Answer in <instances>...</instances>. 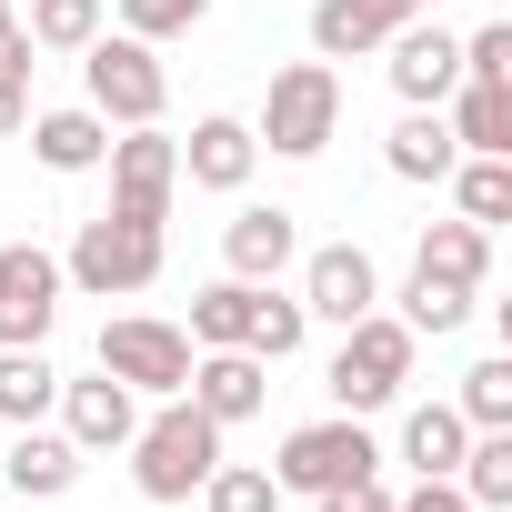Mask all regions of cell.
<instances>
[{
	"label": "cell",
	"instance_id": "1",
	"mask_svg": "<svg viewBox=\"0 0 512 512\" xmlns=\"http://www.w3.org/2000/svg\"><path fill=\"white\" fill-rule=\"evenodd\" d=\"M412 362H422V332L402 312H362V322H342V352H332L322 392H332V412H392Z\"/></svg>",
	"mask_w": 512,
	"mask_h": 512
},
{
	"label": "cell",
	"instance_id": "2",
	"mask_svg": "<svg viewBox=\"0 0 512 512\" xmlns=\"http://www.w3.org/2000/svg\"><path fill=\"white\" fill-rule=\"evenodd\" d=\"M121 452H131L141 502H191V492L211 482V462H221V422H211L201 402H181V392H171V402H161V412H151Z\"/></svg>",
	"mask_w": 512,
	"mask_h": 512
},
{
	"label": "cell",
	"instance_id": "3",
	"mask_svg": "<svg viewBox=\"0 0 512 512\" xmlns=\"http://www.w3.org/2000/svg\"><path fill=\"white\" fill-rule=\"evenodd\" d=\"M251 141L282 151V161H322V151L342 141V81H332V61H282L272 91H262Z\"/></svg>",
	"mask_w": 512,
	"mask_h": 512
},
{
	"label": "cell",
	"instance_id": "4",
	"mask_svg": "<svg viewBox=\"0 0 512 512\" xmlns=\"http://www.w3.org/2000/svg\"><path fill=\"white\" fill-rule=\"evenodd\" d=\"M81 101L111 121V131H141L171 111V71H161V41H131V31H101L81 51Z\"/></svg>",
	"mask_w": 512,
	"mask_h": 512
},
{
	"label": "cell",
	"instance_id": "5",
	"mask_svg": "<svg viewBox=\"0 0 512 512\" xmlns=\"http://www.w3.org/2000/svg\"><path fill=\"white\" fill-rule=\"evenodd\" d=\"M61 282H81L91 302H131V292H151V282H161V231H151V221H121V211L81 221L71 251H61Z\"/></svg>",
	"mask_w": 512,
	"mask_h": 512
},
{
	"label": "cell",
	"instance_id": "6",
	"mask_svg": "<svg viewBox=\"0 0 512 512\" xmlns=\"http://www.w3.org/2000/svg\"><path fill=\"white\" fill-rule=\"evenodd\" d=\"M272 482L282 492H352V482H382V442L362 432V412H332V422H302L292 442H282V462H272Z\"/></svg>",
	"mask_w": 512,
	"mask_h": 512
},
{
	"label": "cell",
	"instance_id": "7",
	"mask_svg": "<svg viewBox=\"0 0 512 512\" xmlns=\"http://www.w3.org/2000/svg\"><path fill=\"white\" fill-rule=\"evenodd\" d=\"M101 372L131 382V392H151V402H171L191 382V332L151 322V312H121V322H101Z\"/></svg>",
	"mask_w": 512,
	"mask_h": 512
},
{
	"label": "cell",
	"instance_id": "8",
	"mask_svg": "<svg viewBox=\"0 0 512 512\" xmlns=\"http://www.w3.org/2000/svg\"><path fill=\"white\" fill-rule=\"evenodd\" d=\"M61 251H41V241H0V352H31V342H51V322H61Z\"/></svg>",
	"mask_w": 512,
	"mask_h": 512
},
{
	"label": "cell",
	"instance_id": "9",
	"mask_svg": "<svg viewBox=\"0 0 512 512\" xmlns=\"http://www.w3.org/2000/svg\"><path fill=\"white\" fill-rule=\"evenodd\" d=\"M101 161H111V211L161 231V221H171V191H181V141H161V121H141V131H121Z\"/></svg>",
	"mask_w": 512,
	"mask_h": 512
},
{
	"label": "cell",
	"instance_id": "10",
	"mask_svg": "<svg viewBox=\"0 0 512 512\" xmlns=\"http://www.w3.org/2000/svg\"><path fill=\"white\" fill-rule=\"evenodd\" d=\"M292 272H302V312L332 322V332L362 322V312H382V262H372L362 241H322V251H302Z\"/></svg>",
	"mask_w": 512,
	"mask_h": 512
},
{
	"label": "cell",
	"instance_id": "11",
	"mask_svg": "<svg viewBox=\"0 0 512 512\" xmlns=\"http://www.w3.org/2000/svg\"><path fill=\"white\" fill-rule=\"evenodd\" d=\"M382 51H392L382 71H392V91H402L412 111H442V101L462 91V41H452V31H442L432 11H412V21H402V31L382 41Z\"/></svg>",
	"mask_w": 512,
	"mask_h": 512
},
{
	"label": "cell",
	"instance_id": "12",
	"mask_svg": "<svg viewBox=\"0 0 512 512\" xmlns=\"http://www.w3.org/2000/svg\"><path fill=\"white\" fill-rule=\"evenodd\" d=\"M221 262H231V282H282V272L302 262V221H292L282 201L231 211V221H221Z\"/></svg>",
	"mask_w": 512,
	"mask_h": 512
},
{
	"label": "cell",
	"instance_id": "13",
	"mask_svg": "<svg viewBox=\"0 0 512 512\" xmlns=\"http://www.w3.org/2000/svg\"><path fill=\"white\" fill-rule=\"evenodd\" d=\"M181 402H201V412L231 432V422H251V412L272 402V362H262V352H191Z\"/></svg>",
	"mask_w": 512,
	"mask_h": 512
},
{
	"label": "cell",
	"instance_id": "14",
	"mask_svg": "<svg viewBox=\"0 0 512 512\" xmlns=\"http://www.w3.org/2000/svg\"><path fill=\"white\" fill-rule=\"evenodd\" d=\"M81 462H91V452H81L71 432H51V422H21L11 442H0V482H11L21 502H61V492L81 482Z\"/></svg>",
	"mask_w": 512,
	"mask_h": 512
},
{
	"label": "cell",
	"instance_id": "15",
	"mask_svg": "<svg viewBox=\"0 0 512 512\" xmlns=\"http://www.w3.org/2000/svg\"><path fill=\"white\" fill-rule=\"evenodd\" d=\"M251 171H262V141H251V121H241V111H201L191 141H181V181H191V191H241Z\"/></svg>",
	"mask_w": 512,
	"mask_h": 512
},
{
	"label": "cell",
	"instance_id": "16",
	"mask_svg": "<svg viewBox=\"0 0 512 512\" xmlns=\"http://www.w3.org/2000/svg\"><path fill=\"white\" fill-rule=\"evenodd\" d=\"M61 432L81 442V452H121L131 432H141V392L131 382H111V372H91V382H61Z\"/></svg>",
	"mask_w": 512,
	"mask_h": 512
},
{
	"label": "cell",
	"instance_id": "17",
	"mask_svg": "<svg viewBox=\"0 0 512 512\" xmlns=\"http://www.w3.org/2000/svg\"><path fill=\"white\" fill-rule=\"evenodd\" d=\"M21 141H31V161H41V171L81 181V171H101V151H111V121H101L91 101H71V111H31V121H21Z\"/></svg>",
	"mask_w": 512,
	"mask_h": 512
},
{
	"label": "cell",
	"instance_id": "18",
	"mask_svg": "<svg viewBox=\"0 0 512 512\" xmlns=\"http://www.w3.org/2000/svg\"><path fill=\"white\" fill-rule=\"evenodd\" d=\"M412 21V0H312V61H362Z\"/></svg>",
	"mask_w": 512,
	"mask_h": 512
},
{
	"label": "cell",
	"instance_id": "19",
	"mask_svg": "<svg viewBox=\"0 0 512 512\" xmlns=\"http://www.w3.org/2000/svg\"><path fill=\"white\" fill-rule=\"evenodd\" d=\"M412 272H432V282H462V292H482V272H492V231L482 221H422V241H412Z\"/></svg>",
	"mask_w": 512,
	"mask_h": 512
},
{
	"label": "cell",
	"instance_id": "20",
	"mask_svg": "<svg viewBox=\"0 0 512 512\" xmlns=\"http://www.w3.org/2000/svg\"><path fill=\"white\" fill-rule=\"evenodd\" d=\"M382 161H392V181H452V161H462V141H452V121L442 111H402V131L382 141Z\"/></svg>",
	"mask_w": 512,
	"mask_h": 512
},
{
	"label": "cell",
	"instance_id": "21",
	"mask_svg": "<svg viewBox=\"0 0 512 512\" xmlns=\"http://www.w3.org/2000/svg\"><path fill=\"white\" fill-rule=\"evenodd\" d=\"M251 302H262V282H201L191 292V352H241L251 342Z\"/></svg>",
	"mask_w": 512,
	"mask_h": 512
},
{
	"label": "cell",
	"instance_id": "22",
	"mask_svg": "<svg viewBox=\"0 0 512 512\" xmlns=\"http://www.w3.org/2000/svg\"><path fill=\"white\" fill-rule=\"evenodd\" d=\"M442 121H452L462 151H502V161H512V81H462V91L442 101Z\"/></svg>",
	"mask_w": 512,
	"mask_h": 512
},
{
	"label": "cell",
	"instance_id": "23",
	"mask_svg": "<svg viewBox=\"0 0 512 512\" xmlns=\"http://www.w3.org/2000/svg\"><path fill=\"white\" fill-rule=\"evenodd\" d=\"M462 442H472V422H462L452 402H412V412H402V462H412V482H442V472L462 462Z\"/></svg>",
	"mask_w": 512,
	"mask_h": 512
},
{
	"label": "cell",
	"instance_id": "24",
	"mask_svg": "<svg viewBox=\"0 0 512 512\" xmlns=\"http://www.w3.org/2000/svg\"><path fill=\"white\" fill-rule=\"evenodd\" d=\"M51 402H61V372H51V352L31 342V352H0V422H51Z\"/></svg>",
	"mask_w": 512,
	"mask_h": 512
},
{
	"label": "cell",
	"instance_id": "25",
	"mask_svg": "<svg viewBox=\"0 0 512 512\" xmlns=\"http://www.w3.org/2000/svg\"><path fill=\"white\" fill-rule=\"evenodd\" d=\"M452 211L482 221V231L512 221V161H502V151H462V161H452Z\"/></svg>",
	"mask_w": 512,
	"mask_h": 512
},
{
	"label": "cell",
	"instance_id": "26",
	"mask_svg": "<svg viewBox=\"0 0 512 512\" xmlns=\"http://www.w3.org/2000/svg\"><path fill=\"white\" fill-rule=\"evenodd\" d=\"M452 482H462L472 512H512V432H472L462 462H452Z\"/></svg>",
	"mask_w": 512,
	"mask_h": 512
},
{
	"label": "cell",
	"instance_id": "27",
	"mask_svg": "<svg viewBox=\"0 0 512 512\" xmlns=\"http://www.w3.org/2000/svg\"><path fill=\"white\" fill-rule=\"evenodd\" d=\"M21 31H31V51H61V61H81V51H91L111 21H101V0H31V21H21Z\"/></svg>",
	"mask_w": 512,
	"mask_h": 512
},
{
	"label": "cell",
	"instance_id": "28",
	"mask_svg": "<svg viewBox=\"0 0 512 512\" xmlns=\"http://www.w3.org/2000/svg\"><path fill=\"white\" fill-rule=\"evenodd\" d=\"M302 342H312V312H302V292L262 282V302H251V342H241V352H262V362H292Z\"/></svg>",
	"mask_w": 512,
	"mask_h": 512
},
{
	"label": "cell",
	"instance_id": "29",
	"mask_svg": "<svg viewBox=\"0 0 512 512\" xmlns=\"http://www.w3.org/2000/svg\"><path fill=\"white\" fill-rule=\"evenodd\" d=\"M382 302H402V322H412V332H432V342L472 322V292H462V282H432V272H412V282H402V292H382Z\"/></svg>",
	"mask_w": 512,
	"mask_h": 512
},
{
	"label": "cell",
	"instance_id": "30",
	"mask_svg": "<svg viewBox=\"0 0 512 512\" xmlns=\"http://www.w3.org/2000/svg\"><path fill=\"white\" fill-rule=\"evenodd\" d=\"M452 412H462L472 432H512V352L472 362V372H462V392H452Z\"/></svg>",
	"mask_w": 512,
	"mask_h": 512
},
{
	"label": "cell",
	"instance_id": "31",
	"mask_svg": "<svg viewBox=\"0 0 512 512\" xmlns=\"http://www.w3.org/2000/svg\"><path fill=\"white\" fill-rule=\"evenodd\" d=\"M201 512H282V482H272V462H211V482H201Z\"/></svg>",
	"mask_w": 512,
	"mask_h": 512
},
{
	"label": "cell",
	"instance_id": "32",
	"mask_svg": "<svg viewBox=\"0 0 512 512\" xmlns=\"http://www.w3.org/2000/svg\"><path fill=\"white\" fill-rule=\"evenodd\" d=\"M201 21H211V0H121V31L131 41H181Z\"/></svg>",
	"mask_w": 512,
	"mask_h": 512
},
{
	"label": "cell",
	"instance_id": "33",
	"mask_svg": "<svg viewBox=\"0 0 512 512\" xmlns=\"http://www.w3.org/2000/svg\"><path fill=\"white\" fill-rule=\"evenodd\" d=\"M462 81H512V21H482L462 41Z\"/></svg>",
	"mask_w": 512,
	"mask_h": 512
},
{
	"label": "cell",
	"instance_id": "34",
	"mask_svg": "<svg viewBox=\"0 0 512 512\" xmlns=\"http://www.w3.org/2000/svg\"><path fill=\"white\" fill-rule=\"evenodd\" d=\"M392 512H472V502H462V482L442 472V482H412V492H402Z\"/></svg>",
	"mask_w": 512,
	"mask_h": 512
},
{
	"label": "cell",
	"instance_id": "35",
	"mask_svg": "<svg viewBox=\"0 0 512 512\" xmlns=\"http://www.w3.org/2000/svg\"><path fill=\"white\" fill-rule=\"evenodd\" d=\"M31 71H41V51H31V31L11 21V31H0V81H21V91H31Z\"/></svg>",
	"mask_w": 512,
	"mask_h": 512
},
{
	"label": "cell",
	"instance_id": "36",
	"mask_svg": "<svg viewBox=\"0 0 512 512\" xmlns=\"http://www.w3.org/2000/svg\"><path fill=\"white\" fill-rule=\"evenodd\" d=\"M322 512H392L382 482H352V492H322Z\"/></svg>",
	"mask_w": 512,
	"mask_h": 512
},
{
	"label": "cell",
	"instance_id": "37",
	"mask_svg": "<svg viewBox=\"0 0 512 512\" xmlns=\"http://www.w3.org/2000/svg\"><path fill=\"white\" fill-rule=\"evenodd\" d=\"M21 121H31V91H21V81H0V141H21Z\"/></svg>",
	"mask_w": 512,
	"mask_h": 512
},
{
	"label": "cell",
	"instance_id": "38",
	"mask_svg": "<svg viewBox=\"0 0 512 512\" xmlns=\"http://www.w3.org/2000/svg\"><path fill=\"white\" fill-rule=\"evenodd\" d=\"M11 21H21V11H11V0H0V31H11Z\"/></svg>",
	"mask_w": 512,
	"mask_h": 512
},
{
	"label": "cell",
	"instance_id": "39",
	"mask_svg": "<svg viewBox=\"0 0 512 512\" xmlns=\"http://www.w3.org/2000/svg\"><path fill=\"white\" fill-rule=\"evenodd\" d=\"M412 11H452V0H412Z\"/></svg>",
	"mask_w": 512,
	"mask_h": 512
}]
</instances>
